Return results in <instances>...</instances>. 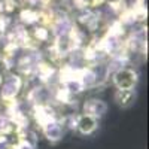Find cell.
Segmentation results:
<instances>
[{
  "mask_svg": "<svg viewBox=\"0 0 149 149\" xmlns=\"http://www.w3.org/2000/svg\"><path fill=\"white\" fill-rule=\"evenodd\" d=\"M136 84H137V74L133 70L122 69L115 74V85L119 91H133Z\"/></svg>",
  "mask_w": 149,
  "mask_h": 149,
  "instance_id": "1",
  "label": "cell"
},
{
  "mask_svg": "<svg viewBox=\"0 0 149 149\" xmlns=\"http://www.w3.org/2000/svg\"><path fill=\"white\" fill-rule=\"evenodd\" d=\"M76 127H78V130H79L82 134H91V133L95 131V128H97V119H95V116H93V115L85 113V115L79 116V119H78V122H76Z\"/></svg>",
  "mask_w": 149,
  "mask_h": 149,
  "instance_id": "2",
  "label": "cell"
}]
</instances>
